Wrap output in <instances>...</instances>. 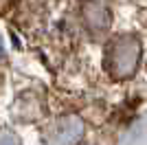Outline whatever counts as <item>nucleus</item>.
<instances>
[{"mask_svg": "<svg viewBox=\"0 0 147 145\" xmlns=\"http://www.w3.org/2000/svg\"><path fill=\"white\" fill-rule=\"evenodd\" d=\"M141 46L134 37H117L108 48V66L114 77H132L138 66Z\"/></svg>", "mask_w": 147, "mask_h": 145, "instance_id": "f257e3e1", "label": "nucleus"}, {"mask_svg": "<svg viewBox=\"0 0 147 145\" xmlns=\"http://www.w3.org/2000/svg\"><path fill=\"white\" fill-rule=\"evenodd\" d=\"M84 136V121L77 117H64L55 121L44 134L46 145H75Z\"/></svg>", "mask_w": 147, "mask_h": 145, "instance_id": "f03ea898", "label": "nucleus"}, {"mask_svg": "<svg viewBox=\"0 0 147 145\" xmlns=\"http://www.w3.org/2000/svg\"><path fill=\"white\" fill-rule=\"evenodd\" d=\"M0 145H20V141H18V136L13 132L0 130Z\"/></svg>", "mask_w": 147, "mask_h": 145, "instance_id": "20e7f679", "label": "nucleus"}, {"mask_svg": "<svg viewBox=\"0 0 147 145\" xmlns=\"http://www.w3.org/2000/svg\"><path fill=\"white\" fill-rule=\"evenodd\" d=\"M84 20H86V26L94 33L99 31H105L108 24H110V13L105 7H101L99 2H88L86 9H84Z\"/></svg>", "mask_w": 147, "mask_h": 145, "instance_id": "7ed1b4c3", "label": "nucleus"}]
</instances>
